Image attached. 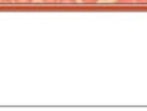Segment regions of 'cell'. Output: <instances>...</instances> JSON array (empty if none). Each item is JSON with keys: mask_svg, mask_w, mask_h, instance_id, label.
Wrapping results in <instances>:
<instances>
[{"mask_svg": "<svg viewBox=\"0 0 147 111\" xmlns=\"http://www.w3.org/2000/svg\"><path fill=\"white\" fill-rule=\"evenodd\" d=\"M16 3H31L32 0H14Z\"/></svg>", "mask_w": 147, "mask_h": 111, "instance_id": "2", "label": "cell"}, {"mask_svg": "<svg viewBox=\"0 0 147 111\" xmlns=\"http://www.w3.org/2000/svg\"><path fill=\"white\" fill-rule=\"evenodd\" d=\"M43 3H56V1H58V0H42Z\"/></svg>", "mask_w": 147, "mask_h": 111, "instance_id": "4", "label": "cell"}, {"mask_svg": "<svg viewBox=\"0 0 147 111\" xmlns=\"http://www.w3.org/2000/svg\"><path fill=\"white\" fill-rule=\"evenodd\" d=\"M83 3H97L98 0H82Z\"/></svg>", "mask_w": 147, "mask_h": 111, "instance_id": "3", "label": "cell"}, {"mask_svg": "<svg viewBox=\"0 0 147 111\" xmlns=\"http://www.w3.org/2000/svg\"><path fill=\"white\" fill-rule=\"evenodd\" d=\"M138 3H147V0H136Z\"/></svg>", "mask_w": 147, "mask_h": 111, "instance_id": "6", "label": "cell"}, {"mask_svg": "<svg viewBox=\"0 0 147 111\" xmlns=\"http://www.w3.org/2000/svg\"><path fill=\"white\" fill-rule=\"evenodd\" d=\"M63 4H75V0H60Z\"/></svg>", "mask_w": 147, "mask_h": 111, "instance_id": "1", "label": "cell"}, {"mask_svg": "<svg viewBox=\"0 0 147 111\" xmlns=\"http://www.w3.org/2000/svg\"><path fill=\"white\" fill-rule=\"evenodd\" d=\"M133 0H118V3H132Z\"/></svg>", "mask_w": 147, "mask_h": 111, "instance_id": "5", "label": "cell"}]
</instances>
